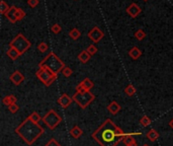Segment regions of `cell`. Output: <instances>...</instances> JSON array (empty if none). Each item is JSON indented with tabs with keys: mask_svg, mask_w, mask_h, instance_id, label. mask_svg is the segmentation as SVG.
Segmentation results:
<instances>
[{
	"mask_svg": "<svg viewBox=\"0 0 173 146\" xmlns=\"http://www.w3.org/2000/svg\"><path fill=\"white\" fill-rule=\"evenodd\" d=\"M126 133L111 121L106 119L92 133V138L100 146H118L124 140Z\"/></svg>",
	"mask_w": 173,
	"mask_h": 146,
	"instance_id": "cell-1",
	"label": "cell"
},
{
	"mask_svg": "<svg viewBox=\"0 0 173 146\" xmlns=\"http://www.w3.org/2000/svg\"><path fill=\"white\" fill-rule=\"evenodd\" d=\"M14 132L23 139L28 145H33L40 137L44 134V128L41 127L38 123L33 122L28 117L21 122Z\"/></svg>",
	"mask_w": 173,
	"mask_h": 146,
	"instance_id": "cell-2",
	"label": "cell"
},
{
	"mask_svg": "<svg viewBox=\"0 0 173 146\" xmlns=\"http://www.w3.org/2000/svg\"><path fill=\"white\" fill-rule=\"evenodd\" d=\"M38 67H47L54 73H56V74H58L59 72H61L63 70V68L65 67V64L54 52H51L49 53V55H47L43 59V61L40 62Z\"/></svg>",
	"mask_w": 173,
	"mask_h": 146,
	"instance_id": "cell-3",
	"label": "cell"
},
{
	"mask_svg": "<svg viewBox=\"0 0 173 146\" xmlns=\"http://www.w3.org/2000/svg\"><path fill=\"white\" fill-rule=\"evenodd\" d=\"M36 75L38 79L41 80L46 86H50L58 78V74H56L47 67H38V70L37 71Z\"/></svg>",
	"mask_w": 173,
	"mask_h": 146,
	"instance_id": "cell-4",
	"label": "cell"
},
{
	"mask_svg": "<svg viewBox=\"0 0 173 146\" xmlns=\"http://www.w3.org/2000/svg\"><path fill=\"white\" fill-rule=\"evenodd\" d=\"M72 98L82 110H85L94 101L95 96L90 91H76Z\"/></svg>",
	"mask_w": 173,
	"mask_h": 146,
	"instance_id": "cell-5",
	"label": "cell"
},
{
	"mask_svg": "<svg viewBox=\"0 0 173 146\" xmlns=\"http://www.w3.org/2000/svg\"><path fill=\"white\" fill-rule=\"evenodd\" d=\"M9 47H13L14 49H16L20 53V55H23L29 49V47H31V42H29L23 34H18V35L10 42Z\"/></svg>",
	"mask_w": 173,
	"mask_h": 146,
	"instance_id": "cell-6",
	"label": "cell"
},
{
	"mask_svg": "<svg viewBox=\"0 0 173 146\" xmlns=\"http://www.w3.org/2000/svg\"><path fill=\"white\" fill-rule=\"evenodd\" d=\"M43 122L46 124V126L50 129V130H54L59 126V124L62 122V118L55 110H50L48 113L43 117Z\"/></svg>",
	"mask_w": 173,
	"mask_h": 146,
	"instance_id": "cell-7",
	"label": "cell"
},
{
	"mask_svg": "<svg viewBox=\"0 0 173 146\" xmlns=\"http://www.w3.org/2000/svg\"><path fill=\"white\" fill-rule=\"evenodd\" d=\"M88 38L91 40L93 43H98L101 39L104 37V34L101 31L100 29L97 28V27H94L91 31L88 33Z\"/></svg>",
	"mask_w": 173,
	"mask_h": 146,
	"instance_id": "cell-8",
	"label": "cell"
},
{
	"mask_svg": "<svg viewBox=\"0 0 173 146\" xmlns=\"http://www.w3.org/2000/svg\"><path fill=\"white\" fill-rule=\"evenodd\" d=\"M94 86V83L91 79L85 78L76 86V91H90V89Z\"/></svg>",
	"mask_w": 173,
	"mask_h": 146,
	"instance_id": "cell-9",
	"label": "cell"
},
{
	"mask_svg": "<svg viewBox=\"0 0 173 146\" xmlns=\"http://www.w3.org/2000/svg\"><path fill=\"white\" fill-rule=\"evenodd\" d=\"M141 11H142V9L137 3H132L131 5L127 8V13L133 18H137V16L141 13Z\"/></svg>",
	"mask_w": 173,
	"mask_h": 146,
	"instance_id": "cell-10",
	"label": "cell"
},
{
	"mask_svg": "<svg viewBox=\"0 0 173 146\" xmlns=\"http://www.w3.org/2000/svg\"><path fill=\"white\" fill-rule=\"evenodd\" d=\"M73 98L69 96L67 93H63L61 96L58 98V104L62 107L63 109H67L69 106L72 104Z\"/></svg>",
	"mask_w": 173,
	"mask_h": 146,
	"instance_id": "cell-11",
	"label": "cell"
},
{
	"mask_svg": "<svg viewBox=\"0 0 173 146\" xmlns=\"http://www.w3.org/2000/svg\"><path fill=\"white\" fill-rule=\"evenodd\" d=\"M10 81H12V83L14 85H19L24 81V76L23 75V73L20 71H14L9 77Z\"/></svg>",
	"mask_w": 173,
	"mask_h": 146,
	"instance_id": "cell-12",
	"label": "cell"
},
{
	"mask_svg": "<svg viewBox=\"0 0 173 146\" xmlns=\"http://www.w3.org/2000/svg\"><path fill=\"white\" fill-rule=\"evenodd\" d=\"M16 10H17V7L15 6H11L10 9L8 10L7 12L4 15L6 16V18L10 21L12 23H15L17 21V18H16Z\"/></svg>",
	"mask_w": 173,
	"mask_h": 146,
	"instance_id": "cell-13",
	"label": "cell"
},
{
	"mask_svg": "<svg viewBox=\"0 0 173 146\" xmlns=\"http://www.w3.org/2000/svg\"><path fill=\"white\" fill-rule=\"evenodd\" d=\"M129 56L133 60H137L142 56V51L138 48V47H133V48L129 51Z\"/></svg>",
	"mask_w": 173,
	"mask_h": 146,
	"instance_id": "cell-14",
	"label": "cell"
},
{
	"mask_svg": "<svg viewBox=\"0 0 173 146\" xmlns=\"http://www.w3.org/2000/svg\"><path fill=\"white\" fill-rule=\"evenodd\" d=\"M107 110H109V112L110 114L116 115L120 111V106L115 101H114V102H111L109 106H107Z\"/></svg>",
	"mask_w": 173,
	"mask_h": 146,
	"instance_id": "cell-15",
	"label": "cell"
},
{
	"mask_svg": "<svg viewBox=\"0 0 173 146\" xmlns=\"http://www.w3.org/2000/svg\"><path fill=\"white\" fill-rule=\"evenodd\" d=\"M70 135L71 137H73V138H75V139H78L81 137V135L83 134V131L81 130V128L79 126H74V127H72L71 128V130H70Z\"/></svg>",
	"mask_w": 173,
	"mask_h": 146,
	"instance_id": "cell-16",
	"label": "cell"
},
{
	"mask_svg": "<svg viewBox=\"0 0 173 146\" xmlns=\"http://www.w3.org/2000/svg\"><path fill=\"white\" fill-rule=\"evenodd\" d=\"M2 102L5 106L7 107H9L11 105H14L17 102V98L15 96H13V94H10V96H6L5 97H3V100H2Z\"/></svg>",
	"mask_w": 173,
	"mask_h": 146,
	"instance_id": "cell-17",
	"label": "cell"
},
{
	"mask_svg": "<svg viewBox=\"0 0 173 146\" xmlns=\"http://www.w3.org/2000/svg\"><path fill=\"white\" fill-rule=\"evenodd\" d=\"M146 137L148 138L149 141L151 142H155L159 138V133L155 130V129H151V130L146 134Z\"/></svg>",
	"mask_w": 173,
	"mask_h": 146,
	"instance_id": "cell-18",
	"label": "cell"
},
{
	"mask_svg": "<svg viewBox=\"0 0 173 146\" xmlns=\"http://www.w3.org/2000/svg\"><path fill=\"white\" fill-rule=\"evenodd\" d=\"M6 54H7V56H8V57H9L11 60H16V59L20 56V53H19L16 49H14L13 47H9V49L7 50Z\"/></svg>",
	"mask_w": 173,
	"mask_h": 146,
	"instance_id": "cell-19",
	"label": "cell"
},
{
	"mask_svg": "<svg viewBox=\"0 0 173 146\" xmlns=\"http://www.w3.org/2000/svg\"><path fill=\"white\" fill-rule=\"evenodd\" d=\"M90 58H91V56H90V54L86 50L82 51V52L78 55V59L81 63H87L90 60Z\"/></svg>",
	"mask_w": 173,
	"mask_h": 146,
	"instance_id": "cell-20",
	"label": "cell"
},
{
	"mask_svg": "<svg viewBox=\"0 0 173 146\" xmlns=\"http://www.w3.org/2000/svg\"><path fill=\"white\" fill-rule=\"evenodd\" d=\"M125 93L127 94L128 96H133L134 94L136 93V88L133 84H129L128 86L125 88Z\"/></svg>",
	"mask_w": 173,
	"mask_h": 146,
	"instance_id": "cell-21",
	"label": "cell"
},
{
	"mask_svg": "<svg viewBox=\"0 0 173 146\" xmlns=\"http://www.w3.org/2000/svg\"><path fill=\"white\" fill-rule=\"evenodd\" d=\"M69 36H70V38L73 39V40H78L81 36V33L79 32L78 29H73L70 31V33H69Z\"/></svg>",
	"mask_w": 173,
	"mask_h": 146,
	"instance_id": "cell-22",
	"label": "cell"
},
{
	"mask_svg": "<svg viewBox=\"0 0 173 146\" xmlns=\"http://www.w3.org/2000/svg\"><path fill=\"white\" fill-rule=\"evenodd\" d=\"M152 123V121H151V119L148 117V116H143V117L141 118L140 120V124L143 126V127H148L150 124Z\"/></svg>",
	"mask_w": 173,
	"mask_h": 146,
	"instance_id": "cell-23",
	"label": "cell"
},
{
	"mask_svg": "<svg viewBox=\"0 0 173 146\" xmlns=\"http://www.w3.org/2000/svg\"><path fill=\"white\" fill-rule=\"evenodd\" d=\"M9 9H10L9 5H8V4L4 1V0H2L1 3H0V12H1L2 14H5Z\"/></svg>",
	"mask_w": 173,
	"mask_h": 146,
	"instance_id": "cell-24",
	"label": "cell"
},
{
	"mask_svg": "<svg viewBox=\"0 0 173 146\" xmlns=\"http://www.w3.org/2000/svg\"><path fill=\"white\" fill-rule=\"evenodd\" d=\"M28 118L32 120L33 122H34V123H38V122L41 121V120H43V119H41V116L38 115L37 112H33V113L28 116Z\"/></svg>",
	"mask_w": 173,
	"mask_h": 146,
	"instance_id": "cell-25",
	"label": "cell"
},
{
	"mask_svg": "<svg viewBox=\"0 0 173 146\" xmlns=\"http://www.w3.org/2000/svg\"><path fill=\"white\" fill-rule=\"evenodd\" d=\"M145 37H146V33L143 31V29H138V31L135 33V38L138 41H142Z\"/></svg>",
	"mask_w": 173,
	"mask_h": 146,
	"instance_id": "cell-26",
	"label": "cell"
},
{
	"mask_svg": "<svg viewBox=\"0 0 173 146\" xmlns=\"http://www.w3.org/2000/svg\"><path fill=\"white\" fill-rule=\"evenodd\" d=\"M25 16V12L21 9V8H18L17 7V10H16V18H17V21L18 20H21Z\"/></svg>",
	"mask_w": 173,
	"mask_h": 146,
	"instance_id": "cell-27",
	"label": "cell"
},
{
	"mask_svg": "<svg viewBox=\"0 0 173 146\" xmlns=\"http://www.w3.org/2000/svg\"><path fill=\"white\" fill-rule=\"evenodd\" d=\"M38 50L40 51L41 53H45L48 51V45H47V43L45 42H42L41 44H38Z\"/></svg>",
	"mask_w": 173,
	"mask_h": 146,
	"instance_id": "cell-28",
	"label": "cell"
},
{
	"mask_svg": "<svg viewBox=\"0 0 173 146\" xmlns=\"http://www.w3.org/2000/svg\"><path fill=\"white\" fill-rule=\"evenodd\" d=\"M61 72H62V74H63L65 77H70V76L72 75V73H73V71H72L71 68H69V67H67V66H65Z\"/></svg>",
	"mask_w": 173,
	"mask_h": 146,
	"instance_id": "cell-29",
	"label": "cell"
},
{
	"mask_svg": "<svg viewBox=\"0 0 173 146\" xmlns=\"http://www.w3.org/2000/svg\"><path fill=\"white\" fill-rule=\"evenodd\" d=\"M45 146H62L61 144H60L59 142L56 139H54V138H52V139H50L48 142L46 143V145Z\"/></svg>",
	"mask_w": 173,
	"mask_h": 146,
	"instance_id": "cell-30",
	"label": "cell"
},
{
	"mask_svg": "<svg viewBox=\"0 0 173 146\" xmlns=\"http://www.w3.org/2000/svg\"><path fill=\"white\" fill-rule=\"evenodd\" d=\"M86 51L90 54V56H92V55H94V54H96V52H97V48L95 47L94 45H90L87 49H86Z\"/></svg>",
	"mask_w": 173,
	"mask_h": 146,
	"instance_id": "cell-31",
	"label": "cell"
},
{
	"mask_svg": "<svg viewBox=\"0 0 173 146\" xmlns=\"http://www.w3.org/2000/svg\"><path fill=\"white\" fill-rule=\"evenodd\" d=\"M51 29H52V32H53L54 34H59V33H61V31H62V28L60 27V24H53L52 25V28H51Z\"/></svg>",
	"mask_w": 173,
	"mask_h": 146,
	"instance_id": "cell-32",
	"label": "cell"
},
{
	"mask_svg": "<svg viewBox=\"0 0 173 146\" xmlns=\"http://www.w3.org/2000/svg\"><path fill=\"white\" fill-rule=\"evenodd\" d=\"M8 110H9L10 113H12V114H15L16 112L19 110V107L17 106V104H14V105H11V106L8 107Z\"/></svg>",
	"mask_w": 173,
	"mask_h": 146,
	"instance_id": "cell-33",
	"label": "cell"
},
{
	"mask_svg": "<svg viewBox=\"0 0 173 146\" xmlns=\"http://www.w3.org/2000/svg\"><path fill=\"white\" fill-rule=\"evenodd\" d=\"M28 3L29 6L33 8L38 4V0H28Z\"/></svg>",
	"mask_w": 173,
	"mask_h": 146,
	"instance_id": "cell-34",
	"label": "cell"
},
{
	"mask_svg": "<svg viewBox=\"0 0 173 146\" xmlns=\"http://www.w3.org/2000/svg\"><path fill=\"white\" fill-rule=\"evenodd\" d=\"M169 126H170V127H171V128L173 129V119H172L171 121L169 122Z\"/></svg>",
	"mask_w": 173,
	"mask_h": 146,
	"instance_id": "cell-35",
	"label": "cell"
},
{
	"mask_svg": "<svg viewBox=\"0 0 173 146\" xmlns=\"http://www.w3.org/2000/svg\"><path fill=\"white\" fill-rule=\"evenodd\" d=\"M130 146H138V143H137V141H136L135 143H133L132 145H130Z\"/></svg>",
	"mask_w": 173,
	"mask_h": 146,
	"instance_id": "cell-36",
	"label": "cell"
},
{
	"mask_svg": "<svg viewBox=\"0 0 173 146\" xmlns=\"http://www.w3.org/2000/svg\"><path fill=\"white\" fill-rule=\"evenodd\" d=\"M143 146H150V145H148V144H144V145H143Z\"/></svg>",
	"mask_w": 173,
	"mask_h": 146,
	"instance_id": "cell-37",
	"label": "cell"
},
{
	"mask_svg": "<svg viewBox=\"0 0 173 146\" xmlns=\"http://www.w3.org/2000/svg\"><path fill=\"white\" fill-rule=\"evenodd\" d=\"M144 1H148V0H144Z\"/></svg>",
	"mask_w": 173,
	"mask_h": 146,
	"instance_id": "cell-38",
	"label": "cell"
}]
</instances>
